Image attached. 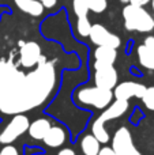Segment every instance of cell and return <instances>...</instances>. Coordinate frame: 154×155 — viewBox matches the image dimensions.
I'll use <instances>...</instances> for the list:
<instances>
[{"label": "cell", "mask_w": 154, "mask_h": 155, "mask_svg": "<svg viewBox=\"0 0 154 155\" xmlns=\"http://www.w3.org/2000/svg\"><path fill=\"white\" fill-rule=\"evenodd\" d=\"M55 84V65L44 56L29 74L19 71L11 61L0 60V112L15 116L38 107L52 94Z\"/></svg>", "instance_id": "1"}, {"label": "cell", "mask_w": 154, "mask_h": 155, "mask_svg": "<svg viewBox=\"0 0 154 155\" xmlns=\"http://www.w3.org/2000/svg\"><path fill=\"white\" fill-rule=\"evenodd\" d=\"M126 29L130 31L150 33L154 30V18L143 7L127 4L123 8Z\"/></svg>", "instance_id": "2"}, {"label": "cell", "mask_w": 154, "mask_h": 155, "mask_svg": "<svg viewBox=\"0 0 154 155\" xmlns=\"http://www.w3.org/2000/svg\"><path fill=\"white\" fill-rule=\"evenodd\" d=\"M128 109V101H122V99H116L111 106H108L101 116L94 121L92 127V132L93 136L98 140L100 143L105 144V143L109 142V135L105 129V123L106 121L115 120V118H119L127 112Z\"/></svg>", "instance_id": "3"}, {"label": "cell", "mask_w": 154, "mask_h": 155, "mask_svg": "<svg viewBox=\"0 0 154 155\" xmlns=\"http://www.w3.org/2000/svg\"><path fill=\"white\" fill-rule=\"evenodd\" d=\"M78 99L83 105H89V106L97 107V109H105L111 105L112 99H113V93L112 90H104L97 86L87 87L79 90Z\"/></svg>", "instance_id": "4"}, {"label": "cell", "mask_w": 154, "mask_h": 155, "mask_svg": "<svg viewBox=\"0 0 154 155\" xmlns=\"http://www.w3.org/2000/svg\"><path fill=\"white\" fill-rule=\"evenodd\" d=\"M29 125L30 123L27 116H25L23 113L22 114H15L12 117V120L7 124V127L0 134V143L4 146L14 143L19 136H22L25 132H27Z\"/></svg>", "instance_id": "5"}, {"label": "cell", "mask_w": 154, "mask_h": 155, "mask_svg": "<svg viewBox=\"0 0 154 155\" xmlns=\"http://www.w3.org/2000/svg\"><path fill=\"white\" fill-rule=\"evenodd\" d=\"M112 148L116 155H142L134 146L131 134L126 127H122L116 131L112 140Z\"/></svg>", "instance_id": "6"}, {"label": "cell", "mask_w": 154, "mask_h": 155, "mask_svg": "<svg viewBox=\"0 0 154 155\" xmlns=\"http://www.w3.org/2000/svg\"><path fill=\"white\" fill-rule=\"evenodd\" d=\"M94 82L95 86L104 90H112L117 84V71L113 65L94 63Z\"/></svg>", "instance_id": "7"}, {"label": "cell", "mask_w": 154, "mask_h": 155, "mask_svg": "<svg viewBox=\"0 0 154 155\" xmlns=\"http://www.w3.org/2000/svg\"><path fill=\"white\" fill-rule=\"evenodd\" d=\"M89 37L92 42L97 46H109L113 49H117L120 46V38L116 34L108 31L102 25H92Z\"/></svg>", "instance_id": "8"}, {"label": "cell", "mask_w": 154, "mask_h": 155, "mask_svg": "<svg viewBox=\"0 0 154 155\" xmlns=\"http://www.w3.org/2000/svg\"><path fill=\"white\" fill-rule=\"evenodd\" d=\"M41 54V48L37 42H21V51H19V60L25 68H32L38 64Z\"/></svg>", "instance_id": "9"}, {"label": "cell", "mask_w": 154, "mask_h": 155, "mask_svg": "<svg viewBox=\"0 0 154 155\" xmlns=\"http://www.w3.org/2000/svg\"><path fill=\"white\" fill-rule=\"evenodd\" d=\"M146 86L136 82H123L120 84H116L115 87L113 97H116V99H122V101H128L132 97L136 98H142V95L146 91Z\"/></svg>", "instance_id": "10"}, {"label": "cell", "mask_w": 154, "mask_h": 155, "mask_svg": "<svg viewBox=\"0 0 154 155\" xmlns=\"http://www.w3.org/2000/svg\"><path fill=\"white\" fill-rule=\"evenodd\" d=\"M42 142L45 143V146L52 148H57L60 146L64 144L65 142V132L60 127H51L49 131L45 134Z\"/></svg>", "instance_id": "11"}, {"label": "cell", "mask_w": 154, "mask_h": 155, "mask_svg": "<svg viewBox=\"0 0 154 155\" xmlns=\"http://www.w3.org/2000/svg\"><path fill=\"white\" fill-rule=\"evenodd\" d=\"M51 121L48 118H38V120L33 121L32 124L29 125V135L32 139L34 140H42L45 134L49 131L51 128Z\"/></svg>", "instance_id": "12"}, {"label": "cell", "mask_w": 154, "mask_h": 155, "mask_svg": "<svg viewBox=\"0 0 154 155\" xmlns=\"http://www.w3.org/2000/svg\"><path fill=\"white\" fill-rule=\"evenodd\" d=\"M14 2H15L16 7H18L22 12L29 14V15H32V16L42 15L44 10H45V7H44V5L41 4V2H38V0H14Z\"/></svg>", "instance_id": "13"}, {"label": "cell", "mask_w": 154, "mask_h": 155, "mask_svg": "<svg viewBox=\"0 0 154 155\" xmlns=\"http://www.w3.org/2000/svg\"><path fill=\"white\" fill-rule=\"evenodd\" d=\"M116 57H117L116 49L109 48V46H98L94 51L95 63H100V64L113 65L115 61H116Z\"/></svg>", "instance_id": "14"}, {"label": "cell", "mask_w": 154, "mask_h": 155, "mask_svg": "<svg viewBox=\"0 0 154 155\" xmlns=\"http://www.w3.org/2000/svg\"><path fill=\"white\" fill-rule=\"evenodd\" d=\"M136 53L142 67L146 70H154V51L147 48L146 45H139Z\"/></svg>", "instance_id": "15"}, {"label": "cell", "mask_w": 154, "mask_h": 155, "mask_svg": "<svg viewBox=\"0 0 154 155\" xmlns=\"http://www.w3.org/2000/svg\"><path fill=\"white\" fill-rule=\"evenodd\" d=\"M81 147L85 155H98L100 153V142L93 135H86L82 139Z\"/></svg>", "instance_id": "16"}, {"label": "cell", "mask_w": 154, "mask_h": 155, "mask_svg": "<svg viewBox=\"0 0 154 155\" xmlns=\"http://www.w3.org/2000/svg\"><path fill=\"white\" fill-rule=\"evenodd\" d=\"M72 8L74 12L78 18H82V16H87V12H89V5H87V0H74L72 3Z\"/></svg>", "instance_id": "17"}, {"label": "cell", "mask_w": 154, "mask_h": 155, "mask_svg": "<svg viewBox=\"0 0 154 155\" xmlns=\"http://www.w3.org/2000/svg\"><path fill=\"white\" fill-rule=\"evenodd\" d=\"M78 33L82 37H89L90 34V29H92V23L89 22L87 16H82V18H78Z\"/></svg>", "instance_id": "18"}, {"label": "cell", "mask_w": 154, "mask_h": 155, "mask_svg": "<svg viewBox=\"0 0 154 155\" xmlns=\"http://www.w3.org/2000/svg\"><path fill=\"white\" fill-rule=\"evenodd\" d=\"M87 5H89V11L101 14L106 10L108 2L106 0H87Z\"/></svg>", "instance_id": "19"}, {"label": "cell", "mask_w": 154, "mask_h": 155, "mask_svg": "<svg viewBox=\"0 0 154 155\" xmlns=\"http://www.w3.org/2000/svg\"><path fill=\"white\" fill-rule=\"evenodd\" d=\"M142 101L149 110H154V87L146 88L145 94L142 95Z\"/></svg>", "instance_id": "20"}, {"label": "cell", "mask_w": 154, "mask_h": 155, "mask_svg": "<svg viewBox=\"0 0 154 155\" xmlns=\"http://www.w3.org/2000/svg\"><path fill=\"white\" fill-rule=\"evenodd\" d=\"M0 155H19V154H18V150H16L14 146L5 144L4 147L0 150Z\"/></svg>", "instance_id": "21"}, {"label": "cell", "mask_w": 154, "mask_h": 155, "mask_svg": "<svg viewBox=\"0 0 154 155\" xmlns=\"http://www.w3.org/2000/svg\"><path fill=\"white\" fill-rule=\"evenodd\" d=\"M98 155H116V153L113 151L112 147H102V148H100Z\"/></svg>", "instance_id": "22"}, {"label": "cell", "mask_w": 154, "mask_h": 155, "mask_svg": "<svg viewBox=\"0 0 154 155\" xmlns=\"http://www.w3.org/2000/svg\"><path fill=\"white\" fill-rule=\"evenodd\" d=\"M150 2H152V0H130V4L138 5V7H145V5L149 4Z\"/></svg>", "instance_id": "23"}, {"label": "cell", "mask_w": 154, "mask_h": 155, "mask_svg": "<svg viewBox=\"0 0 154 155\" xmlns=\"http://www.w3.org/2000/svg\"><path fill=\"white\" fill-rule=\"evenodd\" d=\"M143 45H146L147 48H150L152 51H154V35H149V37H146Z\"/></svg>", "instance_id": "24"}, {"label": "cell", "mask_w": 154, "mask_h": 155, "mask_svg": "<svg viewBox=\"0 0 154 155\" xmlns=\"http://www.w3.org/2000/svg\"><path fill=\"white\" fill-rule=\"evenodd\" d=\"M38 2H41V4L45 8H52L56 4V0H38Z\"/></svg>", "instance_id": "25"}, {"label": "cell", "mask_w": 154, "mask_h": 155, "mask_svg": "<svg viewBox=\"0 0 154 155\" xmlns=\"http://www.w3.org/2000/svg\"><path fill=\"white\" fill-rule=\"evenodd\" d=\"M57 155H76L75 151L71 150V148H63V150H60V153Z\"/></svg>", "instance_id": "26"}, {"label": "cell", "mask_w": 154, "mask_h": 155, "mask_svg": "<svg viewBox=\"0 0 154 155\" xmlns=\"http://www.w3.org/2000/svg\"><path fill=\"white\" fill-rule=\"evenodd\" d=\"M152 7H153V10H154V0H152Z\"/></svg>", "instance_id": "27"}]
</instances>
